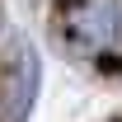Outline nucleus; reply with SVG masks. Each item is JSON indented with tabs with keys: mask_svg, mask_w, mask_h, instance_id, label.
Instances as JSON below:
<instances>
[{
	"mask_svg": "<svg viewBox=\"0 0 122 122\" xmlns=\"http://www.w3.org/2000/svg\"><path fill=\"white\" fill-rule=\"evenodd\" d=\"M122 33V5L117 0H75L66 10V38L80 52H108Z\"/></svg>",
	"mask_w": 122,
	"mask_h": 122,
	"instance_id": "1",
	"label": "nucleus"
},
{
	"mask_svg": "<svg viewBox=\"0 0 122 122\" xmlns=\"http://www.w3.org/2000/svg\"><path fill=\"white\" fill-rule=\"evenodd\" d=\"M38 85H42V61L33 52V42H19V61H14V75H10V89H5V122L28 117L33 99H38Z\"/></svg>",
	"mask_w": 122,
	"mask_h": 122,
	"instance_id": "2",
	"label": "nucleus"
},
{
	"mask_svg": "<svg viewBox=\"0 0 122 122\" xmlns=\"http://www.w3.org/2000/svg\"><path fill=\"white\" fill-rule=\"evenodd\" d=\"M0 33H5V5H0Z\"/></svg>",
	"mask_w": 122,
	"mask_h": 122,
	"instance_id": "3",
	"label": "nucleus"
}]
</instances>
